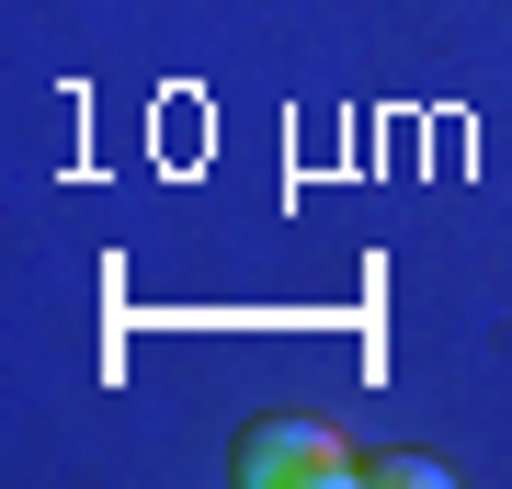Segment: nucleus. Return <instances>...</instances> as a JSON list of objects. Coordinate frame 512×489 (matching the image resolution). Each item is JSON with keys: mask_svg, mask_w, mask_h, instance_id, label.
I'll return each instance as SVG.
<instances>
[{"mask_svg": "<svg viewBox=\"0 0 512 489\" xmlns=\"http://www.w3.org/2000/svg\"><path fill=\"white\" fill-rule=\"evenodd\" d=\"M239 478L251 489H285V478L330 489V478H365V455L330 433V421H308V410H274V421H251V444H239Z\"/></svg>", "mask_w": 512, "mask_h": 489, "instance_id": "nucleus-1", "label": "nucleus"}, {"mask_svg": "<svg viewBox=\"0 0 512 489\" xmlns=\"http://www.w3.org/2000/svg\"><path fill=\"white\" fill-rule=\"evenodd\" d=\"M365 478H387V489H433L444 467H433V455H376V467H365Z\"/></svg>", "mask_w": 512, "mask_h": 489, "instance_id": "nucleus-2", "label": "nucleus"}]
</instances>
